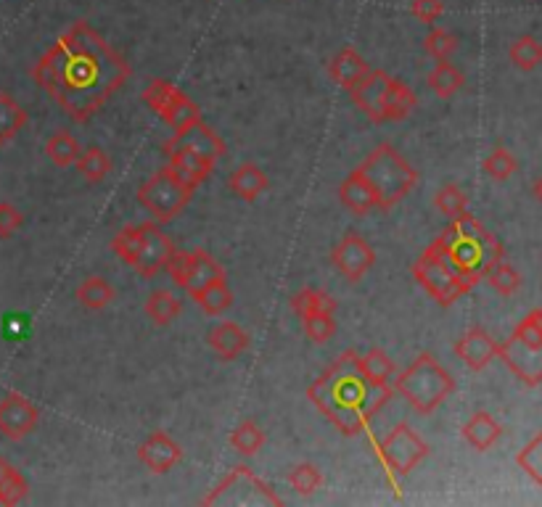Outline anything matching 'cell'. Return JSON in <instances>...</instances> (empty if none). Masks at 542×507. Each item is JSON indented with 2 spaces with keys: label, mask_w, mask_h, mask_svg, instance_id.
<instances>
[{
  "label": "cell",
  "mask_w": 542,
  "mask_h": 507,
  "mask_svg": "<svg viewBox=\"0 0 542 507\" xmlns=\"http://www.w3.org/2000/svg\"><path fill=\"white\" fill-rule=\"evenodd\" d=\"M32 77L67 117L88 122L130 77V64L88 22H75L40 56Z\"/></svg>",
  "instance_id": "cell-1"
},
{
  "label": "cell",
  "mask_w": 542,
  "mask_h": 507,
  "mask_svg": "<svg viewBox=\"0 0 542 507\" xmlns=\"http://www.w3.org/2000/svg\"><path fill=\"white\" fill-rule=\"evenodd\" d=\"M357 357V352L339 354L307 389V399L344 436L363 434L368 423L394 397L392 386H373L365 378Z\"/></svg>",
  "instance_id": "cell-2"
},
{
  "label": "cell",
  "mask_w": 542,
  "mask_h": 507,
  "mask_svg": "<svg viewBox=\"0 0 542 507\" xmlns=\"http://www.w3.org/2000/svg\"><path fill=\"white\" fill-rule=\"evenodd\" d=\"M431 246H437L442 251L447 265L453 267L455 275L468 288H474L487 275V270L492 265H498L500 259L505 257L503 243L492 236L490 230L484 228L474 214L468 212L450 220V225L439 233L437 241L431 243Z\"/></svg>",
  "instance_id": "cell-3"
},
{
  "label": "cell",
  "mask_w": 542,
  "mask_h": 507,
  "mask_svg": "<svg viewBox=\"0 0 542 507\" xmlns=\"http://www.w3.org/2000/svg\"><path fill=\"white\" fill-rule=\"evenodd\" d=\"M394 394H400L418 415H431L455 391L453 375L429 352H421L400 375L392 378Z\"/></svg>",
  "instance_id": "cell-4"
},
{
  "label": "cell",
  "mask_w": 542,
  "mask_h": 507,
  "mask_svg": "<svg viewBox=\"0 0 542 507\" xmlns=\"http://www.w3.org/2000/svg\"><path fill=\"white\" fill-rule=\"evenodd\" d=\"M357 169L371 183L376 199H379V209L384 212L400 204L418 185V172L392 143H379Z\"/></svg>",
  "instance_id": "cell-5"
},
{
  "label": "cell",
  "mask_w": 542,
  "mask_h": 507,
  "mask_svg": "<svg viewBox=\"0 0 542 507\" xmlns=\"http://www.w3.org/2000/svg\"><path fill=\"white\" fill-rule=\"evenodd\" d=\"M500 360L508 365L516 378L527 386H540L542 383V328L535 323L529 312L516 328L511 338L500 344Z\"/></svg>",
  "instance_id": "cell-6"
},
{
  "label": "cell",
  "mask_w": 542,
  "mask_h": 507,
  "mask_svg": "<svg viewBox=\"0 0 542 507\" xmlns=\"http://www.w3.org/2000/svg\"><path fill=\"white\" fill-rule=\"evenodd\" d=\"M191 199H194V188H188L172 172L170 164L154 172L138 191V201L156 222H172L178 214H183Z\"/></svg>",
  "instance_id": "cell-7"
},
{
  "label": "cell",
  "mask_w": 542,
  "mask_h": 507,
  "mask_svg": "<svg viewBox=\"0 0 542 507\" xmlns=\"http://www.w3.org/2000/svg\"><path fill=\"white\" fill-rule=\"evenodd\" d=\"M413 278L424 286L426 294H429L439 307H453L463 294L471 291V288L455 275L453 267L447 265V259L442 257V251H439L437 246H429V249L413 262Z\"/></svg>",
  "instance_id": "cell-8"
},
{
  "label": "cell",
  "mask_w": 542,
  "mask_h": 507,
  "mask_svg": "<svg viewBox=\"0 0 542 507\" xmlns=\"http://www.w3.org/2000/svg\"><path fill=\"white\" fill-rule=\"evenodd\" d=\"M376 449H379L381 463H384V468H387L392 478L413 473V468H418L426 460V455H429V444L408 423H400L397 428H392L376 444Z\"/></svg>",
  "instance_id": "cell-9"
},
{
  "label": "cell",
  "mask_w": 542,
  "mask_h": 507,
  "mask_svg": "<svg viewBox=\"0 0 542 507\" xmlns=\"http://www.w3.org/2000/svg\"><path fill=\"white\" fill-rule=\"evenodd\" d=\"M143 101L149 103L151 109L159 114V117L172 127V130H180V127L191 125L196 119H201V111L191 98L183 93L180 88H175L172 82L156 77L149 82V88L143 90Z\"/></svg>",
  "instance_id": "cell-10"
},
{
  "label": "cell",
  "mask_w": 542,
  "mask_h": 507,
  "mask_svg": "<svg viewBox=\"0 0 542 507\" xmlns=\"http://www.w3.org/2000/svg\"><path fill=\"white\" fill-rule=\"evenodd\" d=\"M138 228H141V246H138V259H135L133 270L149 280L167 267L170 257L175 254V246H172L170 236H164L159 222H143Z\"/></svg>",
  "instance_id": "cell-11"
},
{
  "label": "cell",
  "mask_w": 542,
  "mask_h": 507,
  "mask_svg": "<svg viewBox=\"0 0 542 507\" xmlns=\"http://www.w3.org/2000/svg\"><path fill=\"white\" fill-rule=\"evenodd\" d=\"M40 410L22 394H6L0 399V436L8 441H22L38 428Z\"/></svg>",
  "instance_id": "cell-12"
},
{
  "label": "cell",
  "mask_w": 542,
  "mask_h": 507,
  "mask_svg": "<svg viewBox=\"0 0 542 507\" xmlns=\"http://www.w3.org/2000/svg\"><path fill=\"white\" fill-rule=\"evenodd\" d=\"M331 262L344 278L357 283L365 272L376 265V251L360 233H347L342 241L336 243V249L331 251Z\"/></svg>",
  "instance_id": "cell-13"
},
{
  "label": "cell",
  "mask_w": 542,
  "mask_h": 507,
  "mask_svg": "<svg viewBox=\"0 0 542 507\" xmlns=\"http://www.w3.org/2000/svg\"><path fill=\"white\" fill-rule=\"evenodd\" d=\"M172 148H186V151H194V154L204 156L209 162H217L220 156L225 154L223 138L212 130V127L204 122V119H196L191 125L180 127L175 130L167 143H164V151H172Z\"/></svg>",
  "instance_id": "cell-14"
},
{
  "label": "cell",
  "mask_w": 542,
  "mask_h": 507,
  "mask_svg": "<svg viewBox=\"0 0 542 507\" xmlns=\"http://www.w3.org/2000/svg\"><path fill=\"white\" fill-rule=\"evenodd\" d=\"M498 352V341L484 331V328H479V325L468 328V331L455 341V354H458L463 365H466L468 370H474V373L487 368V365L498 357Z\"/></svg>",
  "instance_id": "cell-15"
},
{
  "label": "cell",
  "mask_w": 542,
  "mask_h": 507,
  "mask_svg": "<svg viewBox=\"0 0 542 507\" xmlns=\"http://www.w3.org/2000/svg\"><path fill=\"white\" fill-rule=\"evenodd\" d=\"M389 80L392 77L384 69H368L363 80L349 90L357 109L363 111L371 122H384V93H387Z\"/></svg>",
  "instance_id": "cell-16"
},
{
  "label": "cell",
  "mask_w": 542,
  "mask_h": 507,
  "mask_svg": "<svg viewBox=\"0 0 542 507\" xmlns=\"http://www.w3.org/2000/svg\"><path fill=\"white\" fill-rule=\"evenodd\" d=\"M138 460H141L151 473H167L183 460V447L172 439L167 431H154L149 439L138 447Z\"/></svg>",
  "instance_id": "cell-17"
},
{
  "label": "cell",
  "mask_w": 542,
  "mask_h": 507,
  "mask_svg": "<svg viewBox=\"0 0 542 507\" xmlns=\"http://www.w3.org/2000/svg\"><path fill=\"white\" fill-rule=\"evenodd\" d=\"M207 344L220 360L233 362L249 349V333L238 323H233V320H225V323L215 325V328L209 331Z\"/></svg>",
  "instance_id": "cell-18"
},
{
  "label": "cell",
  "mask_w": 542,
  "mask_h": 507,
  "mask_svg": "<svg viewBox=\"0 0 542 507\" xmlns=\"http://www.w3.org/2000/svg\"><path fill=\"white\" fill-rule=\"evenodd\" d=\"M339 201L347 206L349 212L357 214V217H365V214H371L373 209H379L376 191H373L371 183L365 180V175L360 169L349 172L347 180L339 185Z\"/></svg>",
  "instance_id": "cell-19"
},
{
  "label": "cell",
  "mask_w": 542,
  "mask_h": 507,
  "mask_svg": "<svg viewBox=\"0 0 542 507\" xmlns=\"http://www.w3.org/2000/svg\"><path fill=\"white\" fill-rule=\"evenodd\" d=\"M164 156L170 159L172 172L194 191L212 175V167H215V162H209L194 151H186V148H172V151H164Z\"/></svg>",
  "instance_id": "cell-20"
},
{
  "label": "cell",
  "mask_w": 542,
  "mask_h": 507,
  "mask_svg": "<svg viewBox=\"0 0 542 507\" xmlns=\"http://www.w3.org/2000/svg\"><path fill=\"white\" fill-rule=\"evenodd\" d=\"M225 278V270L217 265V259L204 249L191 251V257H188V275L186 283H183V291H186L191 299L199 294L201 288H207L209 283H215V280Z\"/></svg>",
  "instance_id": "cell-21"
},
{
  "label": "cell",
  "mask_w": 542,
  "mask_h": 507,
  "mask_svg": "<svg viewBox=\"0 0 542 507\" xmlns=\"http://www.w3.org/2000/svg\"><path fill=\"white\" fill-rule=\"evenodd\" d=\"M368 61L360 56V53L352 48V45H344L342 51L336 53L334 59H331V67H328V74H331V80L344 90H352L357 82L363 80L365 74H368Z\"/></svg>",
  "instance_id": "cell-22"
},
{
  "label": "cell",
  "mask_w": 542,
  "mask_h": 507,
  "mask_svg": "<svg viewBox=\"0 0 542 507\" xmlns=\"http://www.w3.org/2000/svg\"><path fill=\"white\" fill-rule=\"evenodd\" d=\"M461 436L476 452H487V449H492L503 439V426L492 418L490 412L479 410L466 420V426L461 428Z\"/></svg>",
  "instance_id": "cell-23"
},
{
  "label": "cell",
  "mask_w": 542,
  "mask_h": 507,
  "mask_svg": "<svg viewBox=\"0 0 542 507\" xmlns=\"http://www.w3.org/2000/svg\"><path fill=\"white\" fill-rule=\"evenodd\" d=\"M228 188H231V193L238 196V199L257 201L262 193L270 188V180L257 164H241V167L233 169L231 177H228Z\"/></svg>",
  "instance_id": "cell-24"
},
{
  "label": "cell",
  "mask_w": 542,
  "mask_h": 507,
  "mask_svg": "<svg viewBox=\"0 0 542 507\" xmlns=\"http://www.w3.org/2000/svg\"><path fill=\"white\" fill-rule=\"evenodd\" d=\"M418 106V96L413 93L408 82L389 80L387 93H384V122H402L413 114Z\"/></svg>",
  "instance_id": "cell-25"
},
{
  "label": "cell",
  "mask_w": 542,
  "mask_h": 507,
  "mask_svg": "<svg viewBox=\"0 0 542 507\" xmlns=\"http://www.w3.org/2000/svg\"><path fill=\"white\" fill-rule=\"evenodd\" d=\"M27 109L11 93L0 90V146H8L27 127Z\"/></svg>",
  "instance_id": "cell-26"
},
{
  "label": "cell",
  "mask_w": 542,
  "mask_h": 507,
  "mask_svg": "<svg viewBox=\"0 0 542 507\" xmlns=\"http://www.w3.org/2000/svg\"><path fill=\"white\" fill-rule=\"evenodd\" d=\"M75 296L77 302L85 309H90V312H101V309H106L114 302V288L112 283L101 278V275H88V278L77 286Z\"/></svg>",
  "instance_id": "cell-27"
},
{
  "label": "cell",
  "mask_w": 542,
  "mask_h": 507,
  "mask_svg": "<svg viewBox=\"0 0 542 507\" xmlns=\"http://www.w3.org/2000/svg\"><path fill=\"white\" fill-rule=\"evenodd\" d=\"M426 82H429L431 93L437 98H453L455 93H461V88L466 85V77H463V72L455 64H450V61H437V67L431 69L429 77H426Z\"/></svg>",
  "instance_id": "cell-28"
},
{
  "label": "cell",
  "mask_w": 542,
  "mask_h": 507,
  "mask_svg": "<svg viewBox=\"0 0 542 507\" xmlns=\"http://www.w3.org/2000/svg\"><path fill=\"white\" fill-rule=\"evenodd\" d=\"M289 307L297 312L299 317L315 315V312H331L336 315V299L328 291H320V288H302L297 294L289 299Z\"/></svg>",
  "instance_id": "cell-29"
},
{
  "label": "cell",
  "mask_w": 542,
  "mask_h": 507,
  "mask_svg": "<svg viewBox=\"0 0 542 507\" xmlns=\"http://www.w3.org/2000/svg\"><path fill=\"white\" fill-rule=\"evenodd\" d=\"M45 154L56 167H72L82 154L80 140L69 130H59V133H53L51 138L45 140Z\"/></svg>",
  "instance_id": "cell-30"
},
{
  "label": "cell",
  "mask_w": 542,
  "mask_h": 507,
  "mask_svg": "<svg viewBox=\"0 0 542 507\" xmlns=\"http://www.w3.org/2000/svg\"><path fill=\"white\" fill-rule=\"evenodd\" d=\"M360 362V370L365 373V378L373 383V386H392V378L397 375L394 362L389 360L387 352L381 349H368L363 357H357Z\"/></svg>",
  "instance_id": "cell-31"
},
{
  "label": "cell",
  "mask_w": 542,
  "mask_h": 507,
  "mask_svg": "<svg viewBox=\"0 0 542 507\" xmlns=\"http://www.w3.org/2000/svg\"><path fill=\"white\" fill-rule=\"evenodd\" d=\"M180 299L172 291H164V288H156L151 291L146 304H143V312L149 315V320H154L156 325H170L172 320H178L180 315Z\"/></svg>",
  "instance_id": "cell-32"
},
{
  "label": "cell",
  "mask_w": 542,
  "mask_h": 507,
  "mask_svg": "<svg viewBox=\"0 0 542 507\" xmlns=\"http://www.w3.org/2000/svg\"><path fill=\"white\" fill-rule=\"evenodd\" d=\"M194 302L199 304L201 312L204 315H223V312H228L233 304V291L228 288V280L220 278L215 280V283H209L207 288H201L199 294L194 296Z\"/></svg>",
  "instance_id": "cell-33"
},
{
  "label": "cell",
  "mask_w": 542,
  "mask_h": 507,
  "mask_svg": "<svg viewBox=\"0 0 542 507\" xmlns=\"http://www.w3.org/2000/svg\"><path fill=\"white\" fill-rule=\"evenodd\" d=\"M508 59L513 67H519L521 72H532L542 64V43L535 35L516 37L508 48Z\"/></svg>",
  "instance_id": "cell-34"
},
{
  "label": "cell",
  "mask_w": 542,
  "mask_h": 507,
  "mask_svg": "<svg viewBox=\"0 0 542 507\" xmlns=\"http://www.w3.org/2000/svg\"><path fill=\"white\" fill-rule=\"evenodd\" d=\"M27 494H30L27 478L8 460H0V505H16V502L27 500Z\"/></svg>",
  "instance_id": "cell-35"
},
{
  "label": "cell",
  "mask_w": 542,
  "mask_h": 507,
  "mask_svg": "<svg viewBox=\"0 0 542 507\" xmlns=\"http://www.w3.org/2000/svg\"><path fill=\"white\" fill-rule=\"evenodd\" d=\"M75 167L88 183L96 185L101 183V180H106V175L112 172V159H109V154H106L104 148L90 146L82 151L80 159L75 162Z\"/></svg>",
  "instance_id": "cell-36"
},
{
  "label": "cell",
  "mask_w": 542,
  "mask_h": 507,
  "mask_svg": "<svg viewBox=\"0 0 542 507\" xmlns=\"http://www.w3.org/2000/svg\"><path fill=\"white\" fill-rule=\"evenodd\" d=\"M265 431H262L257 423H252V420H244V423H238L236 428L231 431V436H228V441H231V447L236 449L241 457H254L257 452H260L262 447H265Z\"/></svg>",
  "instance_id": "cell-37"
},
{
  "label": "cell",
  "mask_w": 542,
  "mask_h": 507,
  "mask_svg": "<svg viewBox=\"0 0 542 507\" xmlns=\"http://www.w3.org/2000/svg\"><path fill=\"white\" fill-rule=\"evenodd\" d=\"M434 206H437L445 217L455 220V217H461L463 212H468V193L463 191L461 185L447 183L434 193Z\"/></svg>",
  "instance_id": "cell-38"
},
{
  "label": "cell",
  "mask_w": 542,
  "mask_h": 507,
  "mask_svg": "<svg viewBox=\"0 0 542 507\" xmlns=\"http://www.w3.org/2000/svg\"><path fill=\"white\" fill-rule=\"evenodd\" d=\"M487 283H490L492 291H498L500 296H513L521 288V275L513 265H508L505 259H500L498 265H492L487 270Z\"/></svg>",
  "instance_id": "cell-39"
},
{
  "label": "cell",
  "mask_w": 542,
  "mask_h": 507,
  "mask_svg": "<svg viewBox=\"0 0 542 507\" xmlns=\"http://www.w3.org/2000/svg\"><path fill=\"white\" fill-rule=\"evenodd\" d=\"M289 484L297 494L310 497V494H315L320 486H323V473H320V468H315L312 463H299L289 471Z\"/></svg>",
  "instance_id": "cell-40"
},
{
  "label": "cell",
  "mask_w": 542,
  "mask_h": 507,
  "mask_svg": "<svg viewBox=\"0 0 542 507\" xmlns=\"http://www.w3.org/2000/svg\"><path fill=\"white\" fill-rule=\"evenodd\" d=\"M484 172L492 177V180H498V183H503V180H508V177L519 169V162H516V156L508 151V148L498 146L492 148L490 154H487V159H484Z\"/></svg>",
  "instance_id": "cell-41"
},
{
  "label": "cell",
  "mask_w": 542,
  "mask_h": 507,
  "mask_svg": "<svg viewBox=\"0 0 542 507\" xmlns=\"http://www.w3.org/2000/svg\"><path fill=\"white\" fill-rule=\"evenodd\" d=\"M138 246H141V228L138 225H127L112 238V251L114 257H119L125 265L135 267L138 259Z\"/></svg>",
  "instance_id": "cell-42"
},
{
  "label": "cell",
  "mask_w": 542,
  "mask_h": 507,
  "mask_svg": "<svg viewBox=\"0 0 542 507\" xmlns=\"http://www.w3.org/2000/svg\"><path fill=\"white\" fill-rule=\"evenodd\" d=\"M424 48L434 61H450V56L458 51V37L442 27H431L429 35L424 37Z\"/></svg>",
  "instance_id": "cell-43"
},
{
  "label": "cell",
  "mask_w": 542,
  "mask_h": 507,
  "mask_svg": "<svg viewBox=\"0 0 542 507\" xmlns=\"http://www.w3.org/2000/svg\"><path fill=\"white\" fill-rule=\"evenodd\" d=\"M302 328L312 344H326L336 333V320L331 312H315V315L302 317Z\"/></svg>",
  "instance_id": "cell-44"
},
{
  "label": "cell",
  "mask_w": 542,
  "mask_h": 507,
  "mask_svg": "<svg viewBox=\"0 0 542 507\" xmlns=\"http://www.w3.org/2000/svg\"><path fill=\"white\" fill-rule=\"evenodd\" d=\"M516 463L542 489V431L516 455Z\"/></svg>",
  "instance_id": "cell-45"
},
{
  "label": "cell",
  "mask_w": 542,
  "mask_h": 507,
  "mask_svg": "<svg viewBox=\"0 0 542 507\" xmlns=\"http://www.w3.org/2000/svg\"><path fill=\"white\" fill-rule=\"evenodd\" d=\"M24 225V214L8 201H0V238H11Z\"/></svg>",
  "instance_id": "cell-46"
},
{
  "label": "cell",
  "mask_w": 542,
  "mask_h": 507,
  "mask_svg": "<svg viewBox=\"0 0 542 507\" xmlns=\"http://www.w3.org/2000/svg\"><path fill=\"white\" fill-rule=\"evenodd\" d=\"M410 11H413L418 22L437 24L439 16L445 14V3H442V0H413Z\"/></svg>",
  "instance_id": "cell-47"
},
{
  "label": "cell",
  "mask_w": 542,
  "mask_h": 507,
  "mask_svg": "<svg viewBox=\"0 0 542 507\" xmlns=\"http://www.w3.org/2000/svg\"><path fill=\"white\" fill-rule=\"evenodd\" d=\"M532 193H535V199L540 201V204H542V175L537 177V180H535V185H532Z\"/></svg>",
  "instance_id": "cell-48"
},
{
  "label": "cell",
  "mask_w": 542,
  "mask_h": 507,
  "mask_svg": "<svg viewBox=\"0 0 542 507\" xmlns=\"http://www.w3.org/2000/svg\"><path fill=\"white\" fill-rule=\"evenodd\" d=\"M532 317H535V323L542 328V307H540V309H535V312H532Z\"/></svg>",
  "instance_id": "cell-49"
}]
</instances>
